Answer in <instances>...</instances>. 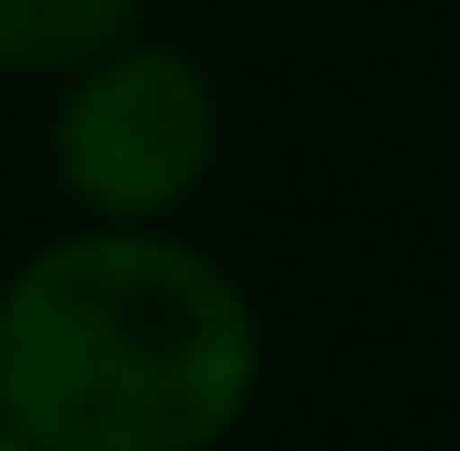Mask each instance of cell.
<instances>
[{"instance_id":"6da1fadb","label":"cell","mask_w":460,"mask_h":451,"mask_svg":"<svg viewBox=\"0 0 460 451\" xmlns=\"http://www.w3.org/2000/svg\"><path fill=\"white\" fill-rule=\"evenodd\" d=\"M257 398L266 310L186 222H71L0 275V416L36 451H222Z\"/></svg>"},{"instance_id":"7a4b0ae2","label":"cell","mask_w":460,"mask_h":451,"mask_svg":"<svg viewBox=\"0 0 460 451\" xmlns=\"http://www.w3.org/2000/svg\"><path fill=\"white\" fill-rule=\"evenodd\" d=\"M230 142L222 80L213 62L177 36H115L98 62L54 80V124H45V169L80 222L169 230L195 213Z\"/></svg>"},{"instance_id":"3957f363","label":"cell","mask_w":460,"mask_h":451,"mask_svg":"<svg viewBox=\"0 0 460 451\" xmlns=\"http://www.w3.org/2000/svg\"><path fill=\"white\" fill-rule=\"evenodd\" d=\"M133 27H142V0H0V80L54 89Z\"/></svg>"},{"instance_id":"277c9868","label":"cell","mask_w":460,"mask_h":451,"mask_svg":"<svg viewBox=\"0 0 460 451\" xmlns=\"http://www.w3.org/2000/svg\"><path fill=\"white\" fill-rule=\"evenodd\" d=\"M0 451H36V443H27V434H18V425H9V416H0Z\"/></svg>"}]
</instances>
